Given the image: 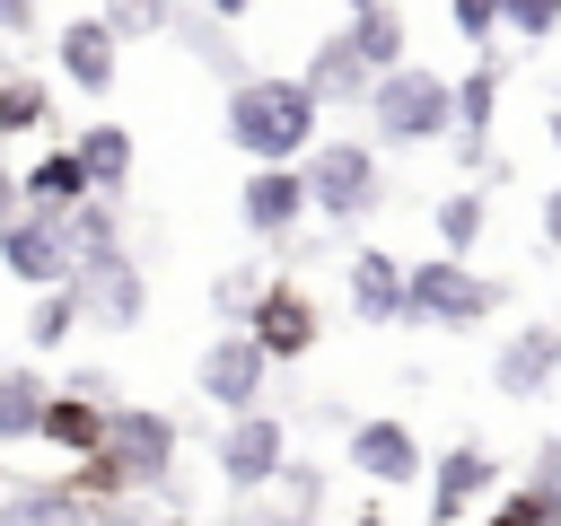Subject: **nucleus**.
I'll use <instances>...</instances> for the list:
<instances>
[{"instance_id":"nucleus-1","label":"nucleus","mask_w":561,"mask_h":526,"mask_svg":"<svg viewBox=\"0 0 561 526\" xmlns=\"http://www.w3.org/2000/svg\"><path fill=\"white\" fill-rule=\"evenodd\" d=\"M219 132H228V149L245 167H298L324 140V105L307 96L298 70H245L219 96Z\"/></svg>"},{"instance_id":"nucleus-2","label":"nucleus","mask_w":561,"mask_h":526,"mask_svg":"<svg viewBox=\"0 0 561 526\" xmlns=\"http://www.w3.org/2000/svg\"><path fill=\"white\" fill-rule=\"evenodd\" d=\"M359 114H368V140L377 149H430V140L456 132V79L430 70V61H403V70H386L368 88Z\"/></svg>"},{"instance_id":"nucleus-3","label":"nucleus","mask_w":561,"mask_h":526,"mask_svg":"<svg viewBox=\"0 0 561 526\" xmlns=\"http://www.w3.org/2000/svg\"><path fill=\"white\" fill-rule=\"evenodd\" d=\"M298 175H307V210L333 219V228H351L386 202V158H377V140H351V132H324L298 158Z\"/></svg>"},{"instance_id":"nucleus-4","label":"nucleus","mask_w":561,"mask_h":526,"mask_svg":"<svg viewBox=\"0 0 561 526\" xmlns=\"http://www.w3.org/2000/svg\"><path fill=\"white\" fill-rule=\"evenodd\" d=\"M500 298H508V281L473 272L465 254H430V263H412L403 324H421V333H473V324L500 316Z\"/></svg>"},{"instance_id":"nucleus-5","label":"nucleus","mask_w":561,"mask_h":526,"mask_svg":"<svg viewBox=\"0 0 561 526\" xmlns=\"http://www.w3.org/2000/svg\"><path fill=\"white\" fill-rule=\"evenodd\" d=\"M96 456L131 482V500H140V491H175L184 430H175V412H158V403H114V412H105V447H96Z\"/></svg>"},{"instance_id":"nucleus-6","label":"nucleus","mask_w":561,"mask_h":526,"mask_svg":"<svg viewBox=\"0 0 561 526\" xmlns=\"http://www.w3.org/2000/svg\"><path fill=\"white\" fill-rule=\"evenodd\" d=\"M280 465H289V421H280V412L254 403V412H228V421H219V438H210V473H219L237 500L272 491Z\"/></svg>"},{"instance_id":"nucleus-7","label":"nucleus","mask_w":561,"mask_h":526,"mask_svg":"<svg viewBox=\"0 0 561 526\" xmlns=\"http://www.w3.org/2000/svg\"><path fill=\"white\" fill-rule=\"evenodd\" d=\"M193 386H202V403H219V412H254V403L272 395V359H263V342H254L245 324H219V333L202 342V359H193Z\"/></svg>"},{"instance_id":"nucleus-8","label":"nucleus","mask_w":561,"mask_h":526,"mask_svg":"<svg viewBox=\"0 0 561 526\" xmlns=\"http://www.w3.org/2000/svg\"><path fill=\"white\" fill-rule=\"evenodd\" d=\"M342 456H351V473H359V482H377V491H403V482H430V456H421V430H412V421H394V412H359V421L342 430Z\"/></svg>"},{"instance_id":"nucleus-9","label":"nucleus","mask_w":561,"mask_h":526,"mask_svg":"<svg viewBox=\"0 0 561 526\" xmlns=\"http://www.w3.org/2000/svg\"><path fill=\"white\" fill-rule=\"evenodd\" d=\"M0 272L26 281V289H61V281L79 272L70 219H53V210H9V219H0Z\"/></svg>"},{"instance_id":"nucleus-10","label":"nucleus","mask_w":561,"mask_h":526,"mask_svg":"<svg viewBox=\"0 0 561 526\" xmlns=\"http://www.w3.org/2000/svg\"><path fill=\"white\" fill-rule=\"evenodd\" d=\"M491 491H500V456H491L482 438H456V447L430 456V526H465V517H482Z\"/></svg>"},{"instance_id":"nucleus-11","label":"nucleus","mask_w":561,"mask_h":526,"mask_svg":"<svg viewBox=\"0 0 561 526\" xmlns=\"http://www.w3.org/2000/svg\"><path fill=\"white\" fill-rule=\"evenodd\" d=\"M561 386V324H517V333H500V351H491V395L500 403H543Z\"/></svg>"},{"instance_id":"nucleus-12","label":"nucleus","mask_w":561,"mask_h":526,"mask_svg":"<svg viewBox=\"0 0 561 526\" xmlns=\"http://www.w3.org/2000/svg\"><path fill=\"white\" fill-rule=\"evenodd\" d=\"M316 324H324V316H316L307 281H280V272L263 281V298H254V316H245V333L263 342V359H272V368L307 359V351H316Z\"/></svg>"},{"instance_id":"nucleus-13","label":"nucleus","mask_w":561,"mask_h":526,"mask_svg":"<svg viewBox=\"0 0 561 526\" xmlns=\"http://www.w3.org/2000/svg\"><path fill=\"white\" fill-rule=\"evenodd\" d=\"M53 61H61V79H70L79 96H114V79H123V35H114L96 9H79V18L53 26Z\"/></svg>"},{"instance_id":"nucleus-14","label":"nucleus","mask_w":561,"mask_h":526,"mask_svg":"<svg viewBox=\"0 0 561 526\" xmlns=\"http://www.w3.org/2000/svg\"><path fill=\"white\" fill-rule=\"evenodd\" d=\"M500 88H508V70L482 53L465 79H456V132H447V149H456V167L465 175H491L500 158H491V114H500Z\"/></svg>"},{"instance_id":"nucleus-15","label":"nucleus","mask_w":561,"mask_h":526,"mask_svg":"<svg viewBox=\"0 0 561 526\" xmlns=\"http://www.w3.org/2000/svg\"><path fill=\"white\" fill-rule=\"evenodd\" d=\"M403 289H412V263H403V254H386V245H351V263H342V298H351L359 324L394 333V324H403Z\"/></svg>"},{"instance_id":"nucleus-16","label":"nucleus","mask_w":561,"mask_h":526,"mask_svg":"<svg viewBox=\"0 0 561 526\" xmlns=\"http://www.w3.org/2000/svg\"><path fill=\"white\" fill-rule=\"evenodd\" d=\"M237 219L263 237V245H289V228L307 219V175L298 167H254L237 184Z\"/></svg>"},{"instance_id":"nucleus-17","label":"nucleus","mask_w":561,"mask_h":526,"mask_svg":"<svg viewBox=\"0 0 561 526\" xmlns=\"http://www.w3.org/2000/svg\"><path fill=\"white\" fill-rule=\"evenodd\" d=\"M70 281L88 289V324H105V333H140V316H149V272H140V254L96 263V272H70Z\"/></svg>"},{"instance_id":"nucleus-18","label":"nucleus","mask_w":561,"mask_h":526,"mask_svg":"<svg viewBox=\"0 0 561 526\" xmlns=\"http://www.w3.org/2000/svg\"><path fill=\"white\" fill-rule=\"evenodd\" d=\"M298 79H307V96H316L324 114H351V105H368V88H377V79H368V61L351 53V35H342V26H333L307 61H298Z\"/></svg>"},{"instance_id":"nucleus-19","label":"nucleus","mask_w":561,"mask_h":526,"mask_svg":"<svg viewBox=\"0 0 561 526\" xmlns=\"http://www.w3.org/2000/svg\"><path fill=\"white\" fill-rule=\"evenodd\" d=\"M342 35H351V53L368 61V79H386V70L412 61V18H403V0H368V9H351Z\"/></svg>"},{"instance_id":"nucleus-20","label":"nucleus","mask_w":561,"mask_h":526,"mask_svg":"<svg viewBox=\"0 0 561 526\" xmlns=\"http://www.w3.org/2000/svg\"><path fill=\"white\" fill-rule=\"evenodd\" d=\"M70 149H79V167H88L96 193H131V175H140V140H131V123H79Z\"/></svg>"},{"instance_id":"nucleus-21","label":"nucleus","mask_w":561,"mask_h":526,"mask_svg":"<svg viewBox=\"0 0 561 526\" xmlns=\"http://www.w3.org/2000/svg\"><path fill=\"white\" fill-rule=\"evenodd\" d=\"M18 193H26V210H53V219H70L96 184H88V167H79V149H44L35 167H18Z\"/></svg>"},{"instance_id":"nucleus-22","label":"nucleus","mask_w":561,"mask_h":526,"mask_svg":"<svg viewBox=\"0 0 561 526\" xmlns=\"http://www.w3.org/2000/svg\"><path fill=\"white\" fill-rule=\"evenodd\" d=\"M105 508L96 500H79L70 482H18V491H0V526H96Z\"/></svg>"},{"instance_id":"nucleus-23","label":"nucleus","mask_w":561,"mask_h":526,"mask_svg":"<svg viewBox=\"0 0 561 526\" xmlns=\"http://www.w3.org/2000/svg\"><path fill=\"white\" fill-rule=\"evenodd\" d=\"M105 412H114V403H88V395L53 386V403H44V430H35V438H44V447H61V456L79 465V456H96V447H105Z\"/></svg>"},{"instance_id":"nucleus-24","label":"nucleus","mask_w":561,"mask_h":526,"mask_svg":"<svg viewBox=\"0 0 561 526\" xmlns=\"http://www.w3.org/2000/svg\"><path fill=\"white\" fill-rule=\"evenodd\" d=\"M44 403H53V377L26 359H0V447H26L44 430Z\"/></svg>"},{"instance_id":"nucleus-25","label":"nucleus","mask_w":561,"mask_h":526,"mask_svg":"<svg viewBox=\"0 0 561 526\" xmlns=\"http://www.w3.org/2000/svg\"><path fill=\"white\" fill-rule=\"evenodd\" d=\"M70 254H79V272L131 254V245H123V193H88V202L70 210Z\"/></svg>"},{"instance_id":"nucleus-26","label":"nucleus","mask_w":561,"mask_h":526,"mask_svg":"<svg viewBox=\"0 0 561 526\" xmlns=\"http://www.w3.org/2000/svg\"><path fill=\"white\" fill-rule=\"evenodd\" d=\"M167 35H184V44H193V61H202V70L219 79V88H237V79H245V53H237L228 18H210V9H184V18L167 26Z\"/></svg>"},{"instance_id":"nucleus-27","label":"nucleus","mask_w":561,"mask_h":526,"mask_svg":"<svg viewBox=\"0 0 561 526\" xmlns=\"http://www.w3.org/2000/svg\"><path fill=\"white\" fill-rule=\"evenodd\" d=\"M430 228H438V254H473L482 228H491V193H482V184L438 193V202H430Z\"/></svg>"},{"instance_id":"nucleus-28","label":"nucleus","mask_w":561,"mask_h":526,"mask_svg":"<svg viewBox=\"0 0 561 526\" xmlns=\"http://www.w3.org/2000/svg\"><path fill=\"white\" fill-rule=\"evenodd\" d=\"M44 123H53V79L0 61V140H26V132H44Z\"/></svg>"},{"instance_id":"nucleus-29","label":"nucleus","mask_w":561,"mask_h":526,"mask_svg":"<svg viewBox=\"0 0 561 526\" xmlns=\"http://www.w3.org/2000/svg\"><path fill=\"white\" fill-rule=\"evenodd\" d=\"M79 324H88V289H79V281L35 289V307H26V342H35V351H70Z\"/></svg>"},{"instance_id":"nucleus-30","label":"nucleus","mask_w":561,"mask_h":526,"mask_svg":"<svg viewBox=\"0 0 561 526\" xmlns=\"http://www.w3.org/2000/svg\"><path fill=\"white\" fill-rule=\"evenodd\" d=\"M96 18H105L123 44H149V35H167V26L184 18V0H105Z\"/></svg>"},{"instance_id":"nucleus-31","label":"nucleus","mask_w":561,"mask_h":526,"mask_svg":"<svg viewBox=\"0 0 561 526\" xmlns=\"http://www.w3.org/2000/svg\"><path fill=\"white\" fill-rule=\"evenodd\" d=\"M263 281H272L263 263H228V272L210 281V316H219V324H245V316H254V298H263Z\"/></svg>"},{"instance_id":"nucleus-32","label":"nucleus","mask_w":561,"mask_h":526,"mask_svg":"<svg viewBox=\"0 0 561 526\" xmlns=\"http://www.w3.org/2000/svg\"><path fill=\"white\" fill-rule=\"evenodd\" d=\"M272 491H280V508H272V517H298V526H316V508H324V465H307V456H289Z\"/></svg>"},{"instance_id":"nucleus-33","label":"nucleus","mask_w":561,"mask_h":526,"mask_svg":"<svg viewBox=\"0 0 561 526\" xmlns=\"http://www.w3.org/2000/svg\"><path fill=\"white\" fill-rule=\"evenodd\" d=\"M482 526H561V508H552L535 482H500L491 508H482Z\"/></svg>"},{"instance_id":"nucleus-34","label":"nucleus","mask_w":561,"mask_h":526,"mask_svg":"<svg viewBox=\"0 0 561 526\" xmlns=\"http://www.w3.org/2000/svg\"><path fill=\"white\" fill-rule=\"evenodd\" d=\"M500 35H526V44L561 35V0H500Z\"/></svg>"},{"instance_id":"nucleus-35","label":"nucleus","mask_w":561,"mask_h":526,"mask_svg":"<svg viewBox=\"0 0 561 526\" xmlns=\"http://www.w3.org/2000/svg\"><path fill=\"white\" fill-rule=\"evenodd\" d=\"M61 482H70V491H79V500H96V508H105V500H131V482H123V473H114V465H105V456H79V465H70V473H61Z\"/></svg>"},{"instance_id":"nucleus-36","label":"nucleus","mask_w":561,"mask_h":526,"mask_svg":"<svg viewBox=\"0 0 561 526\" xmlns=\"http://www.w3.org/2000/svg\"><path fill=\"white\" fill-rule=\"evenodd\" d=\"M447 18H456V35H465L473 53H491V35H500V0H447Z\"/></svg>"},{"instance_id":"nucleus-37","label":"nucleus","mask_w":561,"mask_h":526,"mask_svg":"<svg viewBox=\"0 0 561 526\" xmlns=\"http://www.w3.org/2000/svg\"><path fill=\"white\" fill-rule=\"evenodd\" d=\"M517 482H535V491H543V500L561 508V438H543V447H535V465H526Z\"/></svg>"},{"instance_id":"nucleus-38","label":"nucleus","mask_w":561,"mask_h":526,"mask_svg":"<svg viewBox=\"0 0 561 526\" xmlns=\"http://www.w3.org/2000/svg\"><path fill=\"white\" fill-rule=\"evenodd\" d=\"M44 26V0H0V35H35Z\"/></svg>"},{"instance_id":"nucleus-39","label":"nucleus","mask_w":561,"mask_h":526,"mask_svg":"<svg viewBox=\"0 0 561 526\" xmlns=\"http://www.w3.org/2000/svg\"><path fill=\"white\" fill-rule=\"evenodd\" d=\"M61 386H70V395H88V403H114V377H105V368H70Z\"/></svg>"},{"instance_id":"nucleus-40","label":"nucleus","mask_w":561,"mask_h":526,"mask_svg":"<svg viewBox=\"0 0 561 526\" xmlns=\"http://www.w3.org/2000/svg\"><path fill=\"white\" fill-rule=\"evenodd\" d=\"M535 228H543V245H552V254H561V184H552V193H543V210H535Z\"/></svg>"},{"instance_id":"nucleus-41","label":"nucleus","mask_w":561,"mask_h":526,"mask_svg":"<svg viewBox=\"0 0 561 526\" xmlns=\"http://www.w3.org/2000/svg\"><path fill=\"white\" fill-rule=\"evenodd\" d=\"M9 210H26V193H18V167H0V219Z\"/></svg>"},{"instance_id":"nucleus-42","label":"nucleus","mask_w":561,"mask_h":526,"mask_svg":"<svg viewBox=\"0 0 561 526\" xmlns=\"http://www.w3.org/2000/svg\"><path fill=\"white\" fill-rule=\"evenodd\" d=\"M202 9H210V18H228V26H237V18H245V9H254V0H202Z\"/></svg>"},{"instance_id":"nucleus-43","label":"nucleus","mask_w":561,"mask_h":526,"mask_svg":"<svg viewBox=\"0 0 561 526\" xmlns=\"http://www.w3.org/2000/svg\"><path fill=\"white\" fill-rule=\"evenodd\" d=\"M342 526H394V517H386V508H351Z\"/></svg>"},{"instance_id":"nucleus-44","label":"nucleus","mask_w":561,"mask_h":526,"mask_svg":"<svg viewBox=\"0 0 561 526\" xmlns=\"http://www.w3.org/2000/svg\"><path fill=\"white\" fill-rule=\"evenodd\" d=\"M543 132H552V149H561V105H552V114H543Z\"/></svg>"},{"instance_id":"nucleus-45","label":"nucleus","mask_w":561,"mask_h":526,"mask_svg":"<svg viewBox=\"0 0 561 526\" xmlns=\"http://www.w3.org/2000/svg\"><path fill=\"white\" fill-rule=\"evenodd\" d=\"M263 526H298V517H263Z\"/></svg>"},{"instance_id":"nucleus-46","label":"nucleus","mask_w":561,"mask_h":526,"mask_svg":"<svg viewBox=\"0 0 561 526\" xmlns=\"http://www.w3.org/2000/svg\"><path fill=\"white\" fill-rule=\"evenodd\" d=\"M342 9H368V0H342Z\"/></svg>"},{"instance_id":"nucleus-47","label":"nucleus","mask_w":561,"mask_h":526,"mask_svg":"<svg viewBox=\"0 0 561 526\" xmlns=\"http://www.w3.org/2000/svg\"><path fill=\"white\" fill-rule=\"evenodd\" d=\"M175 526H193V517H175Z\"/></svg>"}]
</instances>
